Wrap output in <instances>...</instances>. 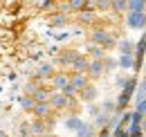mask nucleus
<instances>
[{
  "label": "nucleus",
  "instance_id": "nucleus-1",
  "mask_svg": "<svg viewBox=\"0 0 146 137\" xmlns=\"http://www.w3.org/2000/svg\"><path fill=\"white\" fill-rule=\"evenodd\" d=\"M90 43L92 45H99L101 50H115L117 47V36L112 34V32H108V29H104V27H94L90 32Z\"/></svg>",
  "mask_w": 146,
  "mask_h": 137
},
{
  "label": "nucleus",
  "instance_id": "nucleus-2",
  "mask_svg": "<svg viewBox=\"0 0 146 137\" xmlns=\"http://www.w3.org/2000/svg\"><path fill=\"white\" fill-rule=\"evenodd\" d=\"M52 126H54V119H32L29 121L32 137H47V135H52Z\"/></svg>",
  "mask_w": 146,
  "mask_h": 137
},
{
  "label": "nucleus",
  "instance_id": "nucleus-3",
  "mask_svg": "<svg viewBox=\"0 0 146 137\" xmlns=\"http://www.w3.org/2000/svg\"><path fill=\"white\" fill-rule=\"evenodd\" d=\"M126 27L135 32L146 29V11H126Z\"/></svg>",
  "mask_w": 146,
  "mask_h": 137
},
{
  "label": "nucleus",
  "instance_id": "nucleus-4",
  "mask_svg": "<svg viewBox=\"0 0 146 137\" xmlns=\"http://www.w3.org/2000/svg\"><path fill=\"white\" fill-rule=\"evenodd\" d=\"M68 86H70V72L56 70L54 76L50 79V90H52V92H63Z\"/></svg>",
  "mask_w": 146,
  "mask_h": 137
},
{
  "label": "nucleus",
  "instance_id": "nucleus-5",
  "mask_svg": "<svg viewBox=\"0 0 146 137\" xmlns=\"http://www.w3.org/2000/svg\"><path fill=\"white\" fill-rule=\"evenodd\" d=\"M70 101H72V99H68L63 92H52L47 103L52 106L54 112H65V110H70Z\"/></svg>",
  "mask_w": 146,
  "mask_h": 137
},
{
  "label": "nucleus",
  "instance_id": "nucleus-6",
  "mask_svg": "<svg viewBox=\"0 0 146 137\" xmlns=\"http://www.w3.org/2000/svg\"><path fill=\"white\" fill-rule=\"evenodd\" d=\"M104 74H106V70H104V59H101V61H97V59H90V63H88V70H86V76L90 79V83L99 81Z\"/></svg>",
  "mask_w": 146,
  "mask_h": 137
},
{
  "label": "nucleus",
  "instance_id": "nucleus-7",
  "mask_svg": "<svg viewBox=\"0 0 146 137\" xmlns=\"http://www.w3.org/2000/svg\"><path fill=\"white\" fill-rule=\"evenodd\" d=\"M32 115H34V119H54V110H52V106L47 101H40L34 106V110H32Z\"/></svg>",
  "mask_w": 146,
  "mask_h": 137
},
{
  "label": "nucleus",
  "instance_id": "nucleus-8",
  "mask_svg": "<svg viewBox=\"0 0 146 137\" xmlns=\"http://www.w3.org/2000/svg\"><path fill=\"white\" fill-rule=\"evenodd\" d=\"M54 72H56V65H54V63H43V65L38 68V72H36V76H34V79H36L38 83H43V86H45V83H50V79L54 76Z\"/></svg>",
  "mask_w": 146,
  "mask_h": 137
},
{
  "label": "nucleus",
  "instance_id": "nucleus-9",
  "mask_svg": "<svg viewBox=\"0 0 146 137\" xmlns=\"http://www.w3.org/2000/svg\"><path fill=\"white\" fill-rule=\"evenodd\" d=\"M76 54H79L76 50H63L61 54H58L56 63L61 65V70H63V72H70V68H72V63H74V59H76Z\"/></svg>",
  "mask_w": 146,
  "mask_h": 137
},
{
  "label": "nucleus",
  "instance_id": "nucleus-10",
  "mask_svg": "<svg viewBox=\"0 0 146 137\" xmlns=\"http://www.w3.org/2000/svg\"><path fill=\"white\" fill-rule=\"evenodd\" d=\"M90 83V79L86 76V74H79V72H70V88H72L74 92L79 94L83 88Z\"/></svg>",
  "mask_w": 146,
  "mask_h": 137
},
{
  "label": "nucleus",
  "instance_id": "nucleus-11",
  "mask_svg": "<svg viewBox=\"0 0 146 137\" xmlns=\"http://www.w3.org/2000/svg\"><path fill=\"white\" fill-rule=\"evenodd\" d=\"M97 97H99V88L94 86V83H88V86L79 92V99H81L83 103H94Z\"/></svg>",
  "mask_w": 146,
  "mask_h": 137
},
{
  "label": "nucleus",
  "instance_id": "nucleus-12",
  "mask_svg": "<svg viewBox=\"0 0 146 137\" xmlns=\"http://www.w3.org/2000/svg\"><path fill=\"white\" fill-rule=\"evenodd\" d=\"M47 23H50V27H54V29L68 27V25H70V16H68V14H61V11H54V14H50Z\"/></svg>",
  "mask_w": 146,
  "mask_h": 137
},
{
  "label": "nucleus",
  "instance_id": "nucleus-13",
  "mask_svg": "<svg viewBox=\"0 0 146 137\" xmlns=\"http://www.w3.org/2000/svg\"><path fill=\"white\" fill-rule=\"evenodd\" d=\"M88 63H90V59L86 56V54H76V59H74L72 68H70V72H79V74H86V70H88Z\"/></svg>",
  "mask_w": 146,
  "mask_h": 137
},
{
  "label": "nucleus",
  "instance_id": "nucleus-14",
  "mask_svg": "<svg viewBox=\"0 0 146 137\" xmlns=\"http://www.w3.org/2000/svg\"><path fill=\"white\" fill-rule=\"evenodd\" d=\"M117 68H121V70H137V61H135L133 54H119Z\"/></svg>",
  "mask_w": 146,
  "mask_h": 137
},
{
  "label": "nucleus",
  "instance_id": "nucleus-15",
  "mask_svg": "<svg viewBox=\"0 0 146 137\" xmlns=\"http://www.w3.org/2000/svg\"><path fill=\"white\" fill-rule=\"evenodd\" d=\"M76 20H79L81 25H94V27H97V11L83 9V11H79V14H76Z\"/></svg>",
  "mask_w": 146,
  "mask_h": 137
},
{
  "label": "nucleus",
  "instance_id": "nucleus-16",
  "mask_svg": "<svg viewBox=\"0 0 146 137\" xmlns=\"http://www.w3.org/2000/svg\"><path fill=\"white\" fill-rule=\"evenodd\" d=\"M63 126L70 130V133H76L81 126H83V119L79 117V115H70V117H65V121H63Z\"/></svg>",
  "mask_w": 146,
  "mask_h": 137
},
{
  "label": "nucleus",
  "instance_id": "nucleus-17",
  "mask_svg": "<svg viewBox=\"0 0 146 137\" xmlns=\"http://www.w3.org/2000/svg\"><path fill=\"white\" fill-rule=\"evenodd\" d=\"M74 137H97V128L92 126L90 121H83V126L74 133Z\"/></svg>",
  "mask_w": 146,
  "mask_h": 137
},
{
  "label": "nucleus",
  "instance_id": "nucleus-18",
  "mask_svg": "<svg viewBox=\"0 0 146 137\" xmlns=\"http://www.w3.org/2000/svg\"><path fill=\"white\" fill-rule=\"evenodd\" d=\"M50 94H52L50 86H40V88L36 90V92L32 94V99H34L36 103H40V101H50Z\"/></svg>",
  "mask_w": 146,
  "mask_h": 137
},
{
  "label": "nucleus",
  "instance_id": "nucleus-19",
  "mask_svg": "<svg viewBox=\"0 0 146 137\" xmlns=\"http://www.w3.org/2000/svg\"><path fill=\"white\" fill-rule=\"evenodd\" d=\"M86 56L88 59H97V61H101V59H106V50H101L99 45H88V52H86Z\"/></svg>",
  "mask_w": 146,
  "mask_h": 137
},
{
  "label": "nucleus",
  "instance_id": "nucleus-20",
  "mask_svg": "<svg viewBox=\"0 0 146 137\" xmlns=\"http://www.w3.org/2000/svg\"><path fill=\"white\" fill-rule=\"evenodd\" d=\"M117 50H119V54H133L135 56V43L133 41H117Z\"/></svg>",
  "mask_w": 146,
  "mask_h": 137
},
{
  "label": "nucleus",
  "instance_id": "nucleus-21",
  "mask_svg": "<svg viewBox=\"0 0 146 137\" xmlns=\"http://www.w3.org/2000/svg\"><path fill=\"white\" fill-rule=\"evenodd\" d=\"M65 5H68V9H70V14H79V11H83V9L88 7V0H68Z\"/></svg>",
  "mask_w": 146,
  "mask_h": 137
},
{
  "label": "nucleus",
  "instance_id": "nucleus-22",
  "mask_svg": "<svg viewBox=\"0 0 146 137\" xmlns=\"http://www.w3.org/2000/svg\"><path fill=\"white\" fill-rule=\"evenodd\" d=\"M34 106H36V101H34L32 97H27V94H23V97H20V108H23L25 112H32V110H34Z\"/></svg>",
  "mask_w": 146,
  "mask_h": 137
},
{
  "label": "nucleus",
  "instance_id": "nucleus-23",
  "mask_svg": "<svg viewBox=\"0 0 146 137\" xmlns=\"http://www.w3.org/2000/svg\"><path fill=\"white\" fill-rule=\"evenodd\" d=\"M94 11L99 14H104V11H112V0H97V5H94Z\"/></svg>",
  "mask_w": 146,
  "mask_h": 137
},
{
  "label": "nucleus",
  "instance_id": "nucleus-24",
  "mask_svg": "<svg viewBox=\"0 0 146 137\" xmlns=\"http://www.w3.org/2000/svg\"><path fill=\"white\" fill-rule=\"evenodd\" d=\"M128 11H146V0H128Z\"/></svg>",
  "mask_w": 146,
  "mask_h": 137
},
{
  "label": "nucleus",
  "instance_id": "nucleus-25",
  "mask_svg": "<svg viewBox=\"0 0 146 137\" xmlns=\"http://www.w3.org/2000/svg\"><path fill=\"white\" fill-rule=\"evenodd\" d=\"M112 11L115 14H126L128 11V0H112Z\"/></svg>",
  "mask_w": 146,
  "mask_h": 137
},
{
  "label": "nucleus",
  "instance_id": "nucleus-26",
  "mask_svg": "<svg viewBox=\"0 0 146 137\" xmlns=\"http://www.w3.org/2000/svg\"><path fill=\"white\" fill-rule=\"evenodd\" d=\"M101 112H106V115H115V112H117V101H112V99L104 101V103H101Z\"/></svg>",
  "mask_w": 146,
  "mask_h": 137
},
{
  "label": "nucleus",
  "instance_id": "nucleus-27",
  "mask_svg": "<svg viewBox=\"0 0 146 137\" xmlns=\"http://www.w3.org/2000/svg\"><path fill=\"white\" fill-rule=\"evenodd\" d=\"M40 86H43V83H38L36 79L27 81V83H25V94H27V97H32V94H34V92H36V90H38Z\"/></svg>",
  "mask_w": 146,
  "mask_h": 137
},
{
  "label": "nucleus",
  "instance_id": "nucleus-28",
  "mask_svg": "<svg viewBox=\"0 0 146 137\" xmlns=\"http://www.w3.org/2000/svg\"><path fill=\"white\" fill-rule=\"evenodd\" d=\"M40 9H43V11L54 14L56 9H58V2H56V0H43V2H40Z\"/></svg>",
  "mask_w": 146,
  "mask_h": 137
},
{
  "label": "nucleus",
  "instance_id": "nucleus-29",
  "mask_svg": "<svg viewBox=\"0 0 146 137\" xmlns=\"http://www.w3.org/2000/svg\"><path fill=\"white\" fill-rule=\"evenodd\" d=\"M104 70H106V74L112 72V70H117V61L110 59V56H106V59H104Z\"/></svg>",
  "mask_w": 146,
  "mask_h": 137
},
{
  "label": "nucleus",
  "instance_id": "nucleus-30",
  "mask_svg": "<svg viewBox=\"0 0 146 137\" xmlns=\"http://www.w3.org/2000/svg\"><path fill=\"white\" fill-rule=\"evenodd\" d=\"M135 112L142 115V117H146V99H142V101L135 103Z\"/></svg>",
  "mask_w": 146,
  "mask_h": 137
},
{
  "label": "nucleus",
  "instance_id": "nucleus-31",
  "mask_svg": "<svg viewBox=\"0 0 146 137\" xmlns=\"http://www.w3.org/2000/svg\"><path fill=\"white\" fill-rule=\"evenodd\" d=\"M142 99H146V92H144V88L139 86V88H135V103L142 101Z\"/></svg>",
  "mask_w": 146,
  "mask_h": 137
},
{
  "label": "nucleus",
  "instance_id": "nucleus-32",
  "mask_svg": "<svg viewBox=\"0 0 146 137\" xmlns=\"http://www.w3.org/2000/svg\"><path fill=\"white\" fill-rule=\"evenodd\" d=\"M128 79H130V76H126V74H121V76H117V81H115V83H117V88L121 90V88H124V86L128 83Z\"/></svg>",
  "mask_w": 146,
  "mask_h": 137
},
{
  "label": "nucleus",
  "instance_id": "nucleus-33",
  "mask_svg": "<svg viewBox=\"0 0 146 137\" xmlns=\"http://www.w3.org/2000/svg\"><path fill=\"white\" fill-rule=\"evenodd\" d=\"M142 133H144V137H146V117L142 119Z\"/></svg>",
  "mask_w": 146,
  "mask_h": 137
},
{
  "label": "nucleus",
  "instance_id": "nucleus-34",
  "mask_svg": "<svg viewBox=\"0 0 146 137\" xmlns=\"http://www.w3.org/2000/svg\"><path fill=\"white\" fill-rule=\"evenodd\" d=\"M142 88H144V92H146V76L142 79Z\"/></svg>",
  "mask_w": 146,
  "mask_h": 137
},
{
  "label": "nucleus",
  "instance_id": "nucleus-35",
  "mask_svg": "<svg viewBox=\"0 0 146 137\" xmlns=\"http://www.w3.org/2000/svg\"><path fill=\"white\" fill-rule=\"evenodd\" d=\"M0 137H9V135H7V133H5V130H0Z\"/></svg>",
  "mask_w": 146,
  "mask_h": 137
},
{
  "label": "nucleus",
  "instance_id": "nucleus-36",
  "mask_svg": "<svg viewBox=\"0 0 146 137\" xmlns=\"http://www.w3.org/2000/svg\"><path fill=\"white\" fill-rule=\"evenodd\" d=\"M56 2H68V0H56Z\"/></svg>",
  "mask_w": 146,
  "mask_h": 137
}]
</instances>
